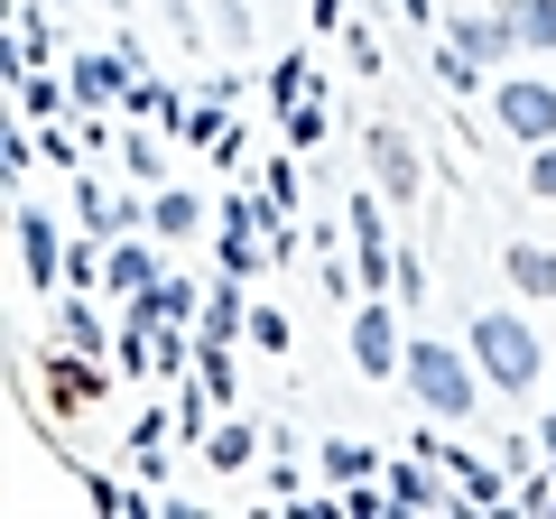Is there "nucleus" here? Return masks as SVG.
Returning a JSON list of instances; mask_svg holds the SVG:
<instances>
[{"label":"nucleus","mask_w":556,"mask_h":519,"mask_svg":"<svg viewBox=\"0 0 556 519\" xmlns=\"http://www.w3.org/2000/svg\"><path fill=\"white\" fill-rule=\"evenodd\" d=\"M501 130H519V140H556V84H501Z\"/></svg>","instance_id":"4"},{"label":"nucleus","mask_w":556,"mask_h":519,"mask_svg":"<svg viewBox=\"0 0 556 519\" xmlns=\"http://www.w3.org/2000/svg\"><path fill=\"white\" fill-rule=\"evenodd\" d=\"M149 223H159V232H195V195H159V214H149Z\"/></svg>","instance_id":"17"},{"label":"nucleus","mask_w":556,"mask_h":519,"mask_svg":"<svg viewBox=\"0 0 556 519\" xmlns=\"http://www.w3.org/2000/svg\"><path fill=\"white\" fill-rule=\"evenodd\" d=\"M121 75H130V56H84V65H75V93H84V102H102Z\"/></svg>","instance_id":"11"},{"label":"nucleus","mask_w":556,"mask_h":519,"mask_svg":"<svg viewBox=\"0 0 556 519\" xmlns=\"http://www.w3.org/2000/svg\"><path fill=\"white\" fill-rule=\"evenodd\" d=\"M519 38H529V47H556V0H519Z\"/></svg>","instance_id":"15"},{"label":"nucleus","mask_w":556,"mask_h":519,"mask_svg":"<svg viewBox=\"0 0 556 519\" xmlns=\"http://www.w3.org/2000/svg\"><path fill=\"white\" fill-rule=\"evenodd\" d=\"M204 455H214V464H223V473H241V464H251V427H223V436H214V445H204Z\"/></svg>","instance_id":"16"},{"label":"nucleus","mask_w":556,"mask_h":519,"mask_svg":"<svg viewBox=\"0 0 556 519\" xmlns=\"http://www.w3.org/2000/svg\"><path fill=\"white\" fill-rule=\"evenodd\" d=\"M186 306H195V288H186V279H159L149 298H139V316H149V325H167V316H186Z\"/></svg>","instance_id":"12"},{"label":"nucleus","mask_w":556,"mask_h":519,"mask_svg":"<svg viewBox=\"0 0 556 519\" xmlns=\"http://www.w3.org/2000/svg\"><path fill=\"white\" fill-rule=\"evenodd\" d=\"M112 288H130V298H149V288H159V260L121 241V251H112Z\"/></svg>","instance_id":"10"},{"label":"nucleus","mask_w":556,"mask_h":519,"mask_svg":"<svg viewBox=\"0 0 556 519\" xmlns=\"http://www.w3.org/2000/svg\"><path fill=\"white\" fill-rule=\"evenodd\" d=\"M408 390L437 408V418H464V408H473V371H464L445 343H417V353H408Z\"/></svg>","instance_id":"2"},{"label":"nucleus","mask_w":556,"mask_h":519,"mask_svg":"<svg viewBox=\"0 0 556 519\" xmlns=\"http://www.w3.org/2000/svg\"><path fill=\"white\" fill-rule=\"evenodd\" d=\"M455 482H464V492L482 501V510H492V501H501V473H492V464H482V455H455Z\"/></svg>","instance_id":"13"},{"label":"nucleus","mask_w":556,"mask_h":519,"mask_svg":"<svg viewBox=\"0 0 556 519\" xmlns=\"http://www.w3.org/2000/svg\"><path fill=\"white\" fill-rule=\"evenodd\" d=\"M510 279L529 288V298H556V251H529V241H519V251H510Z\"/></svg>","instance_id":"9"},{"label":"nucleus","mask_w":556,"mask_h":519,"mask_svg":"<svg viewBox=\"0 0 556 519\" xmlns=\"http://www.w3.org/2000/svg\"><path fill=\"white\" fill-rule=\"evenodd\" d=\"M390 510H445V492L417 473V464H399V473H390Z\"/></svg>","instance_id":"8"},{"label":"nucleus","mask_w":556,"mask_h":519,"mask_svg":"<svg viewBox=\"0 0 556 519\" xmlns=\"http://www.w3.org/2000/svg\"><path fill=\"white\" fill-rule=\"evenodd\" d=\"M510 38H519V20H482V10H473V20H455V65H445V75H473V65H501V56H510Z\"/></svg>","instance_id":"3"},{"label":"nucleus","mask_w":556,"mask_h":519,"mask_svg":"<svg viewBox=\"0 0 556 519\" xmlns=\"http://www.w3.org/2000/svg\"><path fill=\"white\" fill-rule=\"evenodd\" d=\"M20 260H28V279H56V232H47V214H20Z\"/></svg>","instance_id":"7"},{"label":"nucleus","mask_w":556,"mask_h":519,"mask_svg":"<svg viewBox=\"0 0 556 519\" xmlns=\"http://www.w3.org/2000/svg\"><path fill=\"white\" fill-rule=\"evenodd\" d=\"M473 353H482V371H492L501 390H529L538 380V334L519 316H473Z\"/></svg>","instance_id":"1"},{"label":"nucleus","mask_w":556,"mask_h":519,"mask_svg":"<svg viewBox=\"0 0 556 519\" xmlns=\"http://www.w3.org/2000/svg\"><path fill=\"white\" fill-rule=\"evenodd\" d=\"M371 167H380V186H390V195H417V159H408V140H399V130H371Z\"/></svg>","instance_id":"6"},{"label":"nucleus","mask_w":556,"mask_h":519,"mask_svg":"<svg viewBox=\"0 0 556 519\" xmlns=\"http://www.w3.org/2000/svg\"><path fill=\"white\" fill-rule=\"evenodd\" d=\"M353 362H362V371H399V334H390V316H380V306H362V316H353Z\"/></svg>","instance_id":"5"},{"label":"nucleus","mask_w":556,"mask_h":519,"mask_svg":"<svg viewBox=\"0 0 556 519\" xmlns=\"http://www.w3.org/2000/svg\"><path fill=\"white\" fill-rule=\"evenodd\" d=\"M529 186H538V195L556 204V149H538V167H529Z\"/></svg>","instance_id":"18"},{"label":"nucleus","mask_w":556,"mask_h":519,"mask_svg":"<svg viewBox=\"0 0 556 519\" xmlns=\"http://www.w3.org/2000/svg\"><path fill=\"white\" fill-rule=\"evenodd\" d=\"M353 232H362V269H371V279H390V251H380V214H371V204L353 214Z\"/></svg>","instance_id":"14"},{"label":"nucleus","mask_w":556,"mask_h":519,"mask_svg":"<svg viewBox=\"0 0 556 519\" xmlns=\"http://www.w3.org/2000/svg\"><path fill=\"white\" fill-rule=\"evenodd\" d=\"M399 10H408V20H417V10H427V0H399Z\"/></svg>","instance_id":"19"}]
</instances>
